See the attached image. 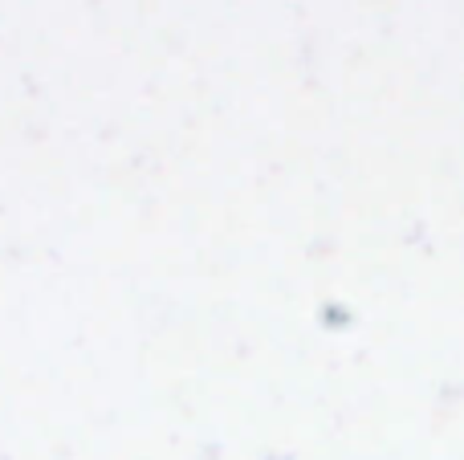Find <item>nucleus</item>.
Here are the masks:
<instances>
[]
</instances>
